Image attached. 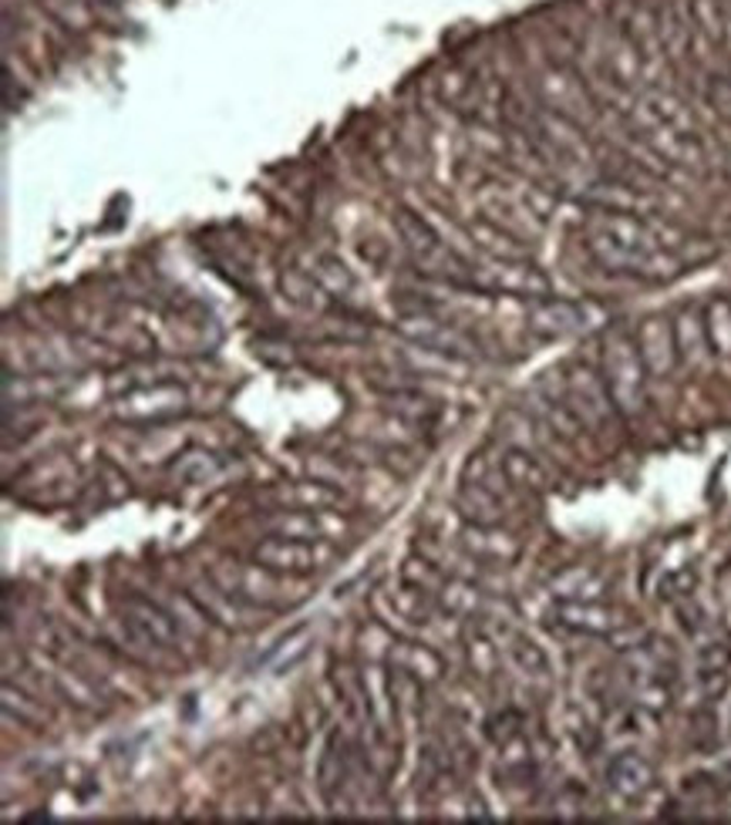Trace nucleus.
Masks as SVG:
<instances>
[{
    "label": "nucleus",
    "mask_w": 731,
    "mask_h": 825,
    "mask_svg": "<svg viewBox=\"0 0 731 825\" xmlns=\"http://www.w3.org/2000/svg\"><path fill=\"white\" fill-rule=\"evenodd\" d=\"M587 250L604 270L631 277H668L671 259L661 250V236L628 213H600L587 222Z\"/></svg>",
    "instance_id": "nucleus-1"
},
{
    "label": "nucleus",
    "mask_w": 731,
    "mask_h": 825,
    "mask_svg": "<svg viewBox=\"0 0 731 825\" xmlns=\"http://www.w3.org/2000/svg\"><path fill=\"white\" fill-rule=\"evenodd\" d=\"M600 374L604 385L620 411V418H637L647 408V367L641 361L637 341L628 330H613L604 337L600 354Z\"/></svg>",
    "instance_id": "nucleus-2"
},
{
    "label": "nucleus",
    "mask_w": 731,
    "mask_h": 825,
    "mask_svg": "<svg viewBox=\"0 0 731 825\" xmlns=\"http://www.w3.org/2000/svg\"><path fill=\"white\" fill-rule=\"evenodd\" d=\"M573 415L587 428H607L620 418V411L604 385V374L590 364H570L563 371V395H560Z\"/></svg>",
    "instance_id": "nucleus-3"
},
{
    "label": "nucleus",
    "mask_w": 731,
    "mask_h": 825,
    "mask_svg": "<svg viewBox=\"0 0 731 825\" xmlns=\"http://www.w3.org/2000/svg\"><path fill=\"white\" fill-rule=\"evenodd\" d=\"M398 327H401V333L412 337V341L422 344L425 351L446 354V357H455V361H472L475 351H479L472 337H465L462 330H455V327H449L442 320H435L428 314H409V317H401Z\"/></svg>",
    "instance_id": "nucleus-4"
},
{
    "label": "nucleus",
    "mask_w": 731,
    "mask_h": 825,
    "mask_svg": "<svg viewBox=\"0 0 731 825\" xmlns=\"http://www.w3.org/2000/svg\"><path fill=\"white\" fill-rule=\"evenodd\" d=\"M637 351H641V361L647 367L650 378H665V374L674 371V364L681 361L678 354V341H674V324H668L665 317H647L641 320L637 333Z\"/></svg>",
    "instance_id": "nucleus-5"
},
{
    "label": "nucleus",
    "mask_w": 731,
    "mask_h": 825,
    "mask_svg": "<svg viewBox=\"0 0 731 825\" xmlns=\"http://www.w3.org/2000/svg\"><path fill=\"white\" fill-rule=\"evenodd\" d=\"M257 562L264 570L277 573H310L320 570V562L327 559V549H314L307 539H290V536H273L253 549Z\"/></svg>",
    "instance_id": "nucleus-6"
},
{
    "label": "nucleus",
    "mask_w": 731,
    "mask_h": 825,
    "mask_svg": "<svg viewBox=\"0 0 731 825\" xmlns=\"http://www.w3.org/2000/svg\"><path fill=\"white\" fill-rule=\"evenodd\" d=\"M398 230L401 236L409 240L412 253L418 256V264H425L428 274H442V277H452V270H459V259L442 246V240H438L428 222H422L418 216L412 213H398ZM455 280V277H452Z\"/></svg>",
    "instance_id": "nucleus-7"
},
{
    "label": "nucleus",
    "mask_w": 731,
    "mask_h": 825,
    "mask_svg": "<svg viewBox=\"0 0 731 825\" xmlns=\"http://www.w3.org/2000/svg\"><path fill=\"white\" fill-rule=\"evenodd\" d=\"M182 408H186V395H182L179 388H156V391L129 395L119 404V418H125V422H166V418H175Z\"/></svg>",
    "instance_id": "nucleus-8"
},
{
    "label": "nucleus",
    "mask_w": 731,
    "mask_h": 825,
    "mask_svg": "<svg viewBox=\"0 0 731 825\" xmlns=\"http://www.w3.org/2000/svg\"><path fill=\"white\" fill-rule=\"evenodd\" d=\"M122 614L129 617V623L142 633V636H149L153 644H175L179 641V627H175V620L159 607V604H153V599H145V596H125L122 599Z\"/></svg>",
    "instance_id": "nucleus-9"
},
{
    "label": "nucleus",
    "mask_w": 731,
    "mask_h": 825,
    "mask_svg": "<svg viewBox=\"0 0 731 825\" xmlns=\"http://www.w3.org/2000/svg\"><path fill=\"white\" fill-rule=\"evenodd\" d=\"M607 785H610V792H617L620 799H641V796L650 792L654 768L637 752H620L607 765Z\"/></svg>",
    "instance_id": "nucleus-10"
},
{
    "label": "nucleus",
    "mask_w": 731,
    "mask_h": 825,
    "mask_svg": "<svg viewBox=\"0 0 731 825\" xmlns=\"http://www.w3.org/2000/svg\"><path fill=\"white\" fill-rule=\"evenodd\" d=\"M587 324V311L570 300H539L529 311V327L539 337H566Z\"/></svg>",
    "instance_id": "nucleus-11"
},
{
    "label": "nucleus",
    "mask_w": 731,
    "mask_h": 825,
    "mask_svg": "<svg viewBox=\"0 0 731 825\" xmlns=\"http://www.w3.org/2000/svg\"><path fill=\"white\" fill-rule=\"evenodd\" d=\"M694 660H698V681L705 684V691L718 694L728 681V667H731V636L724 630H715L702 641Z\"/></svg>",
    "instance_id": "nucleus-12"
},
{
    "label": "nucleus",
    "mask_w": 731,
    "mask_h": 825,
    "mask_svg": "<svg viewBox=\"0 0 731 825\" xmlns=\"http://www.w3.org/2000/svg\"><path fill=\"white\" fill-rule=\"evenodd\" d=\"M499 469L505 475L509 485H516V489H529V493H546L553 485L550 472H546V465L526 452V448H505L502 459H499Z\"/></svg>",
    "instance_id": "nucleus-13"
},
{
    "label": "nucleus",
    "mask_w": 731,
    "mask_h": 825,
    "mask_svg": "<svg viewBox=\"0 0 731 825\" xmlns=\"http://www.w3.org/2000/svg\"><path fill=\"white\" fill-rule=\"evenodd\" d=\"M557 620H560L566 630L590 633V636H607V633H613V627H617L613 610L594 604V599H566V604L557 607Z\"/></svg>",
    "instance_id": "nucleus-14"
},
{
    "label": "nucleus",
    "mask_w": 731,
    "mask_h": 825,
    "mask_svg": "<svg viewBox=\"0 0 731 825\" xmlns=\"http://www.w3.org/2000/svg\"><path fill=\"white\" fill-rule=\"evenodd\" d=\"M674 341H678V354H681L684 364H705L711 357L705 317H698L694 311H684L674 320Z\"/></svg>",
    "instance_id": "nucleus-15"
},
{
    "label": "nucleus",
    "mask_w": 731,
    "mask_h": 825,
    "mask_svg": "<svg viewBox=\"0 0 731 825\" xmlns=\"http://www.w3.org/2000/svg\"><path fill=\"white\" fill-rule=\"evenodd\" d=\"M705 327H708V344L711 354L731 364V304L728 300H711L705 307Z\"/></svg>",
    "instance_id": "nucleus-16"
},
{
    "label": "nucleus",
    "mask_w": 731,
    "mask_h": 825,
    "mask_svg": "<svg viewBox=\"0 0 731 825\" xmlns=\"http://www.w3.org/2000/svg\"><path fill=\"white\" fill-rule=\"evenodd\" d=\"M509 654H513V660L533 674V678H543V674H550V660H546L543 647L536 641H529L526 633H513V641H509Z\"/></svg>",
    "instance_id": "nucleus-17"
},
{
    "label": "nucleus",
    "mask_w": 731,
    "mask_h": 825,
    "mask_svg": "<svg viewBox=\"0 0 731 825\" xmlns=\"http://www.w3.org/2000/svg\"><path fill=\"white\" fill-rule=\"evenodd\" d=\"M172 472H175L179 478H186V482H206V478H212V475L219 472V462H216V456L193 448V452H186V456H182V459L172 465Z\"/></svg>",
    "instance_id": "nucleus-18"
},
{
    "label": "nucleus",
    "mask_w": 731,
    "mask_h": 825,
    "mask_svg": "<svg viewBox=\"0 0 731 825\" xmlns=\"http://www.w3.org/2000/svg\"><path fill=\"white\" fill-rule=\"evenodd\" d=\"M277 530L290 539H314L317 536V522L307 519V515H287L277 522Z\"/></svg>",
    "instance_id": "nucleus-19"
}]
</instances>
